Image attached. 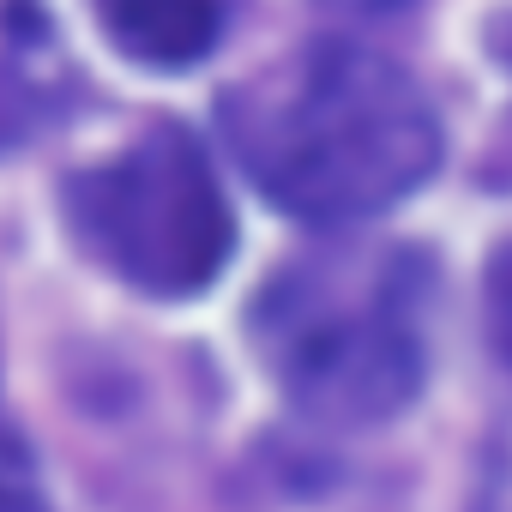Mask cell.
<instances>
[{"instance_id":"6da1fadb","label":"cell","mask_w":512,"mask_h":512,"mask_svg":"<svg viewBox=\"0 0 512 512\" xmlns=\"http://www.w3.org/2000/svg\"><path fill=\"white\" fill-rule=\"evenodd\" d=\"M223 133L253 187L308 223H362L440 163V127L416 79L356 43H308L235 85Z\"/></svg>"},{"instance_id":"5b68a950","label":"cell","mask_w":512,"mask_h":512,"mask_svg":"<svg viewBox=\"0 0 512 512\" xmlns=\"http://www.w3.org/2000/svg\"><path fill=\"white\" fill-rule=\"evenodd\" d=\"M0 512H49L43 482H37L25 446H19V434L7 422H0Z\"/></svg>"},{"instance_id":"3957f363","label":"cell","mask_w":512,"mask_h":512,"mask_svg":"<svg viewBox=\"0 0 512 512\" xmlns=\"http://www.w3.org/2000/svg\"><path fill=\"white\" fill-rule=\"evenodd\" d=\"M67 211L91 260L145 296L205 290L235 241L223 187L175 121H157L109 163L73 175Z\"/></svg>"},{"instance_id":"8992f818","label":"cell","mask_w":512,"mask_h":512,"mask_svg":"<svg viewBox=\"0 0 512 512\" xmlns=\"http://www.w3.org/2000/svg\"><path fill=\"white\" fill-rule=\"evenodd\" d=\"M494 326H500V344L512 356V247L500 253V266H494Z\"/></svg>"},{"instance_id":"277c9868","label":"cell","mask_w":512,"mask_h":512,"mask_svg":"<svg viewBox=\"0 0 512 512\" xmlns=\"http://www.w3.org/2000/svg\"><path fill=\"white\" fill-rule=\"evenodd\" d=\"M103 37L139 67H193L223 37V0H97Z\"/></svg>"},{"instance_id":"7a4b0ae2","label":"cell","mask_w":512,"mask_h":512,"mask_svg":"<svg viewBox=\"0 0 512 512\" xmlns=\"http://www.w3.org/2000/svg\"><path fill=\"white\" fill-rule=\"evenodd\" d=\"M272 380L314 416H392L422 380L410 272L392 253H314L284 266L253 308Z\"/></svg>"},{"instance_id":"52a82bcc","label":"cell","mask_w":512,"mask_h":512,"mask_svg":"<svg viewBox=\"0 0 512 512\" xmlns=\"http://www.w3.org/2000/svg\"><path fill=\"white\" fill-rule=\"evenodd\" d=\"M332 13H356V19H380V13H398L404 0H326Z\"/></svg>"}]
</instances>
